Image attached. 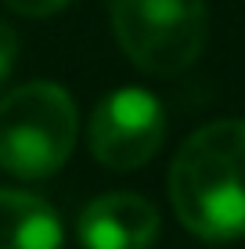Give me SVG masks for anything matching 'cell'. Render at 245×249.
I'll use <instances>...</instances> for the list:
<instances>
[{
	"instance_id": "cell-4",
	"label": "cell",
	"mask_w": 245,
	"mask_h": 249,
	"mask_svg": "<svg viewBox=\"0 0 245 249\" xmlns=\"http://www.w3.org/2000/svg\"><path fill=\"white\" fill-rule=\"evenodd\" d=\"M166 137V112L155 94L119 87L98 101L90 116V152L108 170H137L159 152Z\"/></svg>"
},
{
	"instance_id": "cell-1",
	"label": "cell",
	"mask_w": 245,
	"mask_h": 249,
	"mask_svg": "<svg viewBox=\"0 0 245 249\" xmlns=\"http://www.w3.org/2000/svg\"><path fill=\"white\" fill-rule=\"evenodd\" d=\"M170 202L198 238L245 235V119H216L180 144L170 166Z\"/></svg>"
},
{
	"instance_id": "cell-3",
	"label": "cell",
	"mask_w": 245,
	"mask_h": 249,
	"mask_svg": "<svg viewBox=\"0 0 245 249\" xmlns=\"http://www.w3.org/2000/svg\"><path fill=\"white\" fill-rule=\"evenodd\" d=\"M112 29L137 69L177 76L198 62L209 11L206 0H112Z\"/></svg>"
},
{
	"instance_id": "cell-7",
	"label": "cell",
	"mask_w": 245,
	"mask_h": 249,
	"mask_svg": "<svg viewBox=\"0 0 245 249\" xmlns=\"http://www.w3.org/2000/svg\"><path fill=\"white\" fill-rule=\"evenodd\" d=\"M4 4L18 15H29V18H47V15L62 11L69 0H4Z\"/></svg>"
},
{
	"instance_id": "cell-2",
	"label": "cell",
	"mask_w": 245,
	"mask_h": 249,
	"mask_svg": "<svg viewBox=\"0 0 245 249\" xmlns=\"http://www.w3.org/2000/svg\"><path fill=\"white\" fill-rule=\"evenodd\" d=\"M76 101L62 83H25L0 98V166L25 181H44L76 148Z\"/></svg>"
},
{
	"instance_id": "cell-8",
	"label": "cell",
	"mask_w": 245,
	"mask_h": 249,
	"mask_svg": "<svg viewBox=\"0 0 245 249\" xmlns=\"http://www.w3.org/2000/svg\"><path fill=\"white\" fill-rule=\"evenodd\" d=\"M15 54H18V36H15V33L7 29L4 22H0V80H4V76L11 72Z\"/></svg>"
},
{
	"instance_id": "cell-6",
	"label": "cell",
	"mask_w": 245,
	"mask_h": 249,
	"mask_svg": "<svg viewBox=\"0 0 245 249\" xmlns=\"http://www.w3.org/2000/svg\"><path fill=\"white\" fill-rule=\"evenodd\" d=\"M0 249H62V220L44 199L0 188Z\"/></svg>"
},
{
	"instance_id": "cell-5",
	"label": "cell",
	"mask_w": 245,
	"mask_h": 249,
	"mask_svg": "<svg viewBox=\"0 0 245 249\" xmlns=\"http://www.w3.org/2000/svg\"><path fill=\"white\" fill-rule=\"evenodd\" d=\"M83 249H148L159 235V210L145 195L108 192L80 213Z\"/></svg>"
}]
</instances>
